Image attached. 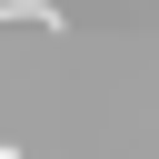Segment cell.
Segmentation results:
<instances>
[{
  "label": "cell",
  "instance_id": "1",
  "mask_svg": "<svg viewBox=\"0 0 159 159\" xmlns=\"http://www.w3.org/2000/svg\"><path fill=\"white\" fill-rule=\"evenodd\" d=\"M0 20H30V30H60V0H0Z\"/></svg>",
  "mask_w": 159,
  "mask_h": 159
}]
</instances>
